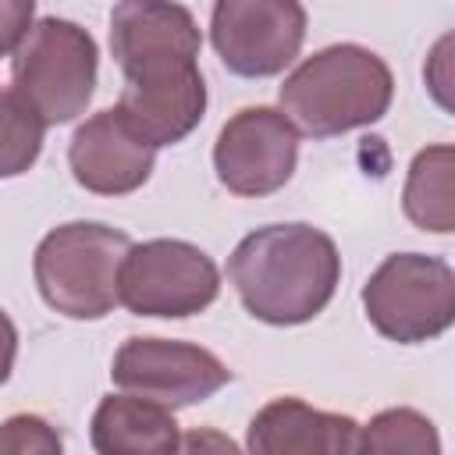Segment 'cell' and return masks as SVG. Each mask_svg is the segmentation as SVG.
Segmentation results:
<instances>
[{
  "mask_svg": "<svg viewBox=\"0 0 455 455\" xmlns=\"http://www.w3.org/2000/svg\"><path fill=\"white\" fill-rule=\"evenodd\" d=\"M355 451H412L437 455L441 437L434 423L416 409H384L355 434Z\"/></svg>",
  "mask_w": 455,
  "mask_h": 455,
  "instance_id": "15",
  "label": "cell"
},
{
  "mask_svg": "<svg viewBox=\"0 0 455 455\" xmlns=\"http://www.w3.org/2000/svg\"><path fill=\"white\" fill-rule=\"evenodd\" d=\"M299 160V128L274 107H245L224 121L213 167L228 192L235 196H270L288 185Z\"/></svg>",
  "mask_w": 455,
  "mask_h": 455,
  "instance_id": "9",
  "label": "cell"
},
{
  "mask_svg": "<svg viewBox=\"0 0 455 455\" xmlns=\"http://www.w3.org/2000/svg\"><path fill=\"white\" fill-rule=\"evenodd\" d=\"M43 132L32 107L14 89H0V178H18L39 160Z\"/></svg>",
  "mask_w": 455,
  "mask_h": 455,
  "instance_id": "16",
  "label": "cell"
},
{
  "mask_svg": "<svg viewBox=\"0 0 455 455\" xmlns=\"http://www.w3.org/2000/svg\"><path fill=\"white\" fill-rule=\"evenodd\" d=\"M64 448L60 434L32 412H18L0 423V455H57Z\"/></svg>",
  "mask_w": 455,
  "mask_h": 455,
  "instance_id": "17",
  "label": "cell"
},
{
  "mask_svg": "<svg viewBox=\"0 0 455 455\" xmlns=\"http://www.w3.org/2000/svg\"><path fill=\"white\" fill-rule=\"evenodd\" d=\"M206 444H217V448H224V451H235V444H231L228 437H206V434H192V437H185V441H181V448H206Z\"/></svg>",
  "mask_w": 455,
  "mask_h": 455,
  "instance_id": "20",
  "label": "cell"
},
{
  "mask_svg": "<svg viewBox=\"0 0 455 455\" xmlns=\"http://www.w3.org/2000/svg\"><path fill=\"white\" fill-rule=\"evenodd\" d=\"M210 39L231 75L270 78L299 57L306 7L299 0H213Z\"/></svg>",
  "mask_w": 455,
  "mask_h": 455,
  "instance_id": "8",
  "label": "cell"
},
{
  "mask_svg": "<svg viewBox=\"0 0 455 455\" xmlns=\"http://www.w3.org/2000/svg\"><path fill=\"white\" fill-rule=\"evenodd\" d=\"M110 377L132 395L153 398L167 409H181L217 395L231 380V370L210 348L188 341L128 338L114 355Z\"/></svg>",
  "mask_w": 455,
  "mask_h": 455,
  "instance_id": "10",
  "label": "cell"
},
{
  "mask_svg": "<svg viewBox=\"0 0 455 455\" xmlns=\"http://www.w3.org/2000/svg\"><path fill=\"white\" fill-rule=\"evenodd\" d=\"M359 423L341 412H323L302 398H274L249 423V451L256 455H345L355 451Z\"/></svg>",
  "mask_w": 455,
  "mask_h": 455,
  "instance_id": "12",
  "label": "cell"
},
{
  "mask_svg": "<svg viewBox=\"0 0 455 455\" xmlns=\"http://www.w3.org/2000/svg\"><path fill=\"white\" fill-rule=\"evenodd\" d=\"M68 164L85 192L128 196L149 181L156 164V146L146 142L117 107H107L75 128L68 146Z\"/></svg>",
  "mask_w": 455,
  "mask_h": 455,
  "instance_id": "11",
  "label": "cell"
},
{
  "mask_svg": "<svg viewBox=\"0 0 455 455\" xmlns=\"http://www.w3.org/2000/svg\"><path fill=\"white\" fill-rule=\"evenodd\" d=\"M217 263L199 245L181 238H153L132 245L117 277V299L135 316L181 320L203 313L217 299Z\"/></svg>",
  "mask_w": 455,
  "mask_h": 455,
  "instance_id": "7",
  "label": "cell"
},
{
  "mask_svg": "<svg viewBox=\"0 0 455 455\" xmlns=\"http://www.w3.org/2000/svg\"><path fill=\"white\" fill-rule=\"evenodd\" d=\"M96 39L64 18H39L11 57V89L50 124L75 121L96 89Z\"/></svg>",
  "mask_w": 455,
  "mask_h": 455,
  "instance_id": "4",
  "label": "cell"
},
{
  "mask_svg": "<svg viewBox=\"0 0 455 455\" xmlns=\"http://www.w3.org/2000/svg\"><path fill=\"white\" fill-rule=\"evenodd\" d=\"M14 355H18V331H14V320L0 309V384L11 377Z\"/></svg>",
  "mask_w": 455,
  "mask_h": 455,
  "instance_id": "19",
  "label": "cell"
},
{
  "mask_svg": "<svg viewBox=\"0 0 455 455\" xmlns=\"http://www.w3.org/2000/svg\"><path fill=\"white\" fill-rule=\"evenodd\" d=\"M132 249L124 231L96 220H71L53 228L32 259L36 288L50 309L71 320H100L117 299L121 263Z\"/></svg>",
  "mask_w": 455,
  "mask_h": 455,
  "instance_id": "3",
  "label": "cell"
},
{
  "mask_svg": "<svg viewBox=\"0 0 455 455\" xmlns=\"http://www.w3.org/2000/svg\"><path fill=\"white\" fill-rule=\"evenodd\" d=\"M455 149L451 146H427L412 156L409 178L402 188V210L419 231L451 235L455 231Z\"/></svg>",
  "mask_w": 455,
  "mask_h": 455,
  "instance_id": "14",
  "label": "cell"
},
{
  "mask_svg": "<svg viewBox=\"0 0 455 455\" xmlns=\"http://www.w3.org/2000/svg\"><path fill=\"white\" fill-rule=\"evenodd\" d=\"M203 46L188 7L174 0H117L110 11V53L128 89H178L203 82Z\"/></svg>",
  "mask_w": 455,
  "mask_h": 455,
  "instance_id": "5",
  "label": "cell"
},
{
  "mask_svg": "<svg viewBox=\"0 0 455 455\" xmlns=\"http://www.w3.org/2000/svg\"><path fill=\"white\" fill-rule=\"evenodd\" d=\"M228 277L249 316L295 327L334 299L341 256L334 238L313 224H267L235 245Z\"/></svg>",
  "mask_w": 455,
  "mask_h": 455,
  "instance_id": "1",
  "label": "cell"
},
{
  "mask_svg": "<svg viewBox=\"0 0 455 455\" xmlns=\"http://www.w3.org/2000/svg\"><path fill=\"white\" fill-rule=\"evenodd\" d=\"M391 96V68L359 43H334L306 57L277 89L281 114L313 139L345 135L380 121Z\"/></svg>",
  "mask_w": 455,
  "mask_h": 455,
  "instance_id": "2",
  "label": "cell"
},
{
  "mask_svg": "<svg viewBox=\"0 0 455 455\" xmlns=\"http://www.w3.org/2000/svg\"><path fill=\"white\" fill-rule=\"evenodd\" d=\"M89 437L100 455H171L181 448L174 412L142 395H107L92 412Z\"/></svg>",
  "mask_w": 455,
  "mask_h": 455,
  "instance_id": "13",
  "label": "cell"
},
{
  "mask_svg": "<svg viewBox=\"0 0 455 455\" xmlns=\"http://www.w3.org/2000/svg\"><path fill=\"white\" fill-rule=\"evenodd\" d=\"M36 0H0V57L14 53L25 32L32 28Z\"/></svg>",
  "mask_w": 455,
  "mask_h": 455,
  "instance_id": "18",
  "label": "cell"
},
{
  "mask_svg": "<svg viewBox=\"0 0 455 455\" xmlns=\"http://www.w3.org/2000/svg\"><path fill=\"white\" fill-rule=\"evenodd\" d=\"M363 309L387 341H430L455 320V274L437 256L395 252L363 284Z\"/></svg>",
  "mask_w": 455,
  "mask_h": 455,
  "instance_id": "6",
  "label": "cell"
}]
</instances>
